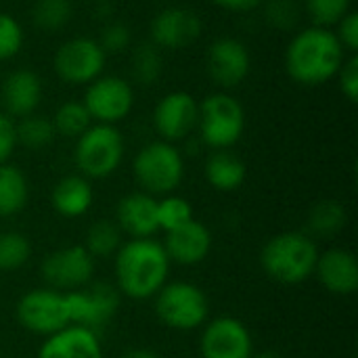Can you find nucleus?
Wrapping results in <instances>:
<instances>
[{
	"label": "nucleus",
	"mask_w": 358,
	"mask_h": 358,
	"mask_svg": "<svg viewBox=\"0 0 358 358\" xmlns=\"http://www.w3.org/2000/svg\"><path fill=\"white\" fill-rule=\"evenodd\" d=\"M122 358H162L155 350H151V348H130V350H126Z\"/></svg>",
	"instance_id": "nucleus-41"
},
{
	"label": "nucleus",
	"mask_w": 358,
	"mask_h": 358,
	"mask_svg": "<svg viewBox=\"0 0 358 358\" xmlns=\"http://www.w3.org/2000/svg\"><path fill=\"white\" fill-rule=\"evenodd\" d=\"M352 0H304V8L317 27L338 25L350 13Z\"/></svg>",
	"instance_id": "nucleus-33"
},
{
	"label": "nucleus",
	"mask_w": 358,
	"mask_h": 358,
	"mask_svg": "<svg viewBox=\"0 0 358 358\" xmlns=\"http://www.w3.org/2000/svg\"><path fill=\"white\" fill-rule=\"evenodd\" d=\"M317 281L334 296H352L358 289V260L350 250L331 248L317 258Z\"/></svg>",
	"instance_id": "nucleus-17"
},
{
	"label": "nucleus",
	"mask_w": 358,
	"mask_h": 358,
	"mask_svg": "<svg viewBox=\"0 0 358 358\" xmlns=\"http://www.w3.org/2000/svg\"><path fill=\"white\" fill-rule=\"evenodd\" d=\"M197 128H199L201 141L208 147L216 151L231 149L243 136L245 109L235 96L227 92L210 94L203 99V103H199Z\"/></svg>",
	"instance_id": "nucleus-6"
},
{
	"label": "nucleus",
	"mask_w": 358,
	"mask_h": 358,
	"mask_svg": "<svg viewBox=\"0 0 358 358\" xmlns=\"http://www.w3.org/2000/svg\"><path fill=\"white\" fill-rule=\"evenodd\" d=\"M23 40L25 36L19 21L8 13H0V61H8L19 55Z\"/></svg>",
	"instance_id": "nucleus-35"
},
{
	"label": "nucleus",
	"mask_w": 358,
	"mask_h": 358,
	"mask_svg": "<svg viewBox=\"0 0 358 358\" xmlns=\"http://www.w3.org/2000/svg\"><path fill=\"white\" fill-rule=\"evenodd\" d=\"M38 358H103L99 334L86 327L69 325L40 346Z\"/></svg>",
	"instance_id": "nucleus-21"
},
{
	"label": "nucleus",
	"mask_w": 358,
	"mask_h": 358,
	"mask_svg": "<svg viewBox=\"0 0 358 358\" xmlns=\"http://www.w3.org/2000/svg\"><path fill=\"white\" fill-rule=\"evenodd\" d=\"M199 120V103L191 92L174 90L162 96L153 109V128L166 143L187 138Z\"/></svg>",
	"instance_id": "nucleus-14"
},
{
	"label": "nucleus",
	"mask_w": 358,
	"mask_h": 358,
	"mask_svg": "<svg viewBox=\"0 0 358 358\" xmlns=\"http://www.w3.org/2000/svg\"><path fill=\"white\" fill-rule=\"evenodd\" d=\"M71 306V325L92 329L99 334L120 308L122 294L111 283H90L78 292H67Z\"/></svg>",
	"instance_id": "nucleus-12"
},
{
	"label": "nucleus",
	"mask_w": 358,
	"mask_h": 358,
	"mask_svg": "<svg viewBox=\"0 0 358 358\" xmlns=\"http://www.w3.org/2000/svg\"><path fill=\"white\" fill-rule=\"evenodd\" d=\"M338 78H340V88L344 92V96L350 101V103H357L358 101V57L352 55L350 59L344 61L342 69L338 71Z\"/></svg>",
	"instance_id": "nucleus-37"
},
{
	"label": "nucleus",
	"mask_w": 358,
	"mask_h": 358,
	"mask_svg": "<svg viewBox=\"0 0 358 358\" xmlns=\"http://www.w3.org/2000/svg\"><path fill=\"white\" fill-rule=\"evenodd\" d=\"M199 352L201 358H252L254 340L239 319L218 317L203 327Z\"/></svg>",
	"instance_id": "nucleus-13"
},
{
	"label": "nucleus",
	"mask_w": 358,
	"mask_h": 358,
	"mask_svg": "<svg viewBox=\"0 0 358 358\" xmlns=\"http://www.w3.org/2000/svg\"><path fill=\"white\" fill-rule=\"evenodd\" d=\"M94 193L88 178L82 174L63 176L50 191V206L63 218H80L92 206Z\"/></svg>",
	"instance_id": "nucleus-22"
},
{
	"label": "nucleus",
	"mask_w": 358,
	"mask_h": 358,
	"mask_svg": "<svg viewBox=\"0 0 358 358\" xmlns=\"http://www.w3.org/2000/svg\"><path fill=\"white\" fill-rule=\"evenodd\" d=\"M115 287L130 300H149L166 285L170 258L153 237L130 239L115 252Z\"/></svg>",
	"instance_id": "nucleus-1"
},
{
	"label": "nucleus",
	"mask_w": 358,
	"mask_h": 358,
	"mask_svg": "<svg viewBox=\"0 0 358 358\" xmlns=\"http://www.w3.org/2000/svg\"><path fill=\"white\" fill-rule=\"evenodd\" d=\"M99 46L103 48L105 55H117L122 50H126L132 42V31L126 23H120V21H113V23H107L101 31V38L96 40Z\"/></svg>",
	"instance_id": "nucleus-36"
},
{
	"label": "nucleus",
	"mask_w": 358,
	"mask_h": 358,
	"mask_svg": "<svg viewBox=\"0 0 358 358\" xmlns=\"http://www.w3.org/2000/svg\"><path fill=\"white\" fill-rule=\"evenodd\" d=\"M52 126H55L57 134H61L65 138H80L92 126V117H90L88 109L84 107V103L67 101L57 109V113L52 117Z\"/></svg>",
	"instance_id": "nucleus-29"
},
{
	"label": "nucleus",
	"mask_w": 358,
	"mask_h": 358,
	"mask_svg": "<svg viewBox=\"0 0 358 358\" xmlns=\"http://www.w3.org/2000/svg\"><path fill=\"white\" fill-rule=\"evenodd\" d=\"M162 245L170 262H176L182 266H195L210 256L212 233L203 222L193 218L187 224L166 233V239Z\"/></svg>",
	"instance_id": "nucleus-18"
},
{
	"label": "nucleus",
	"mask_w": 358,
	"mask_h": 358,
	"mask_svg": "<svg viewBox=\"0 0 358 358\" xmlns=\"http://www.w3.org/2000/svg\"><path fill=\"white\" fill-rule=\"evenodd\" d=\"M346 208L336 199L319 201L308 214V229L319 237H331L346 227Z\"/></svg>",
	"instance_id": "nucleus-27"
},
{
	"label": "nucleus",
	"mask_w": 358,
	"mask_h": 358,
	"mask_svg": "<svg viewBox=\"0 0 358 358\" xmlns=\"http://www.w3.org/2000/svg\"><path fill=\"white\" fill-rule=\"evenodd\" d=\"M105 61L107 55L103 52L99 42L82 36L65 40L57 48L52 57V67L65 84L84 86L94 82L103 73Z\"/></svg>",
	"instance_id": "nucleus-9"
},
{
	"label": "nucleus",
	"mask_w": 358,
	"mask_h": 358,
	"mask_svg": "<svg viewBox=\"0 0 358 358\" xmlns=\"http://www.w3.org/2000/svg\"><path fill=\"white\" fill-rule=\"evenodd\" d=\"M132 174L143 193L153 197L172 195L185 176V159L174 143H147L132 162Z\"/></svg>",
	"instance_id": "nucleus-4"
},
{
	"label": "nucleus",
	"mask_w": 358,
	"mask_h": 358,
	"mask_svg": "<svg viewBox=\"0 0 358 358\" xmlns=\"http://www.w3.org/2000/svg\"><path fill=\"white\" fill-rule=\"evenodd\" d=\"M122 245V231L115 220H96L88 227L84 248L92 258H109Z\"/></svg>",
	"instance_id": "nucleus-25"
},
{
	"label": "nucleus",
	"mask_w": 358,
	"mask_h": 358,
	"mask_svg": "<svg viewBox=\"0 0 358 358\" xmlns=\"http://www.w3.org/2000/svg\"><path fill=\"white\" fill-rule=\"evenodd\" d=\"M82 103L88 109L92 122L115 126L132 111L134 90L130 82L120 76H99L88 84Z\"/></svg>",
	"instance_id": "nucleus-11"
},
{
	"label": "nucleus",
	"mask_w": 358,
	"mask_h": 358,
	"mask_svg": "<svg viewBox=\"0 0 358 358\" xmlns=\"http://www.w3.org/2000/svg\"><path fill=\"white\" fill-rule=\"evenodd\" d=\"M201 19L195 10L185 6H168L151 19L149 36L157 48L180 50L201 36Z\"/></svg>",
	"instance_id": "nucleus-15"
},
{
	"label": "nucleus",
	"mask_w": 358,
	"mask_h": 358,
	"mask_svg": "<svg viewBox=\"0 0 358 358\" xmlns=\"http://www.w3.org/2000/svg\"><path fill=\"white\" fill-rule=\"evenodd\" d=\"M115 224L130 239H147L157 233V199L149 193H128L117 201Z\"/></svg>",
	"instance_id": "nucleus-19"
},
{
	"label": "nucleus",
	"mask_w": 358,
	"mask_h": 358,
	"mask_svg": "<svg viewBox=\"0 0 358 358\" xmlns=\"http://www.w3.org/2000/svg\"><path fill=\"white\" fill-rule=\"evenodd\" d=\"M340 44L344 46V50H350L352 55L358 50V13L350 10L340 23H338V31H336Z\"/></svg>",
	"instance_id": "nucleus-38"
},
{
	"label": "nucleus",
	"mask_w": 358,
	"mask_h": 358,
	"mask_svg": "<svg viewBox=\"0 0 358 358\" xmlns=\"http://www.w3.org/2000/svg\"><path fill=\"white\" fill-rule=\"evenodd\" d=\"M346 50L329 27H306L298 31L285 50L287 76L302 86H321L338 76Z\"/></svg>",
	"instance_id": "nucleus-2"
},
{
	"label": "nucleus",
	"mask_w": 358,
	"mask_h": 358,
	"mask_svg": "<svg viewBox=\"0 0 358 358\" xmlns=\"http://www.w3.org/2000/svg\"><path fill=\"white\" fill-rule=\"evenodd\" d=\"M130 71L136 84L141 86H153L162 71H164V57L162 48H157L153 42H145L134 48L130 59Z\"/></svg>",
	"instance_id": "nucleus-26"
},
{
	"label": "nucleus",
	"mask_w": 358,
	"mask_h": 358,
	"mask_svg": "<svg viewBox=\"0 0 358 358\" xmlns=\"http://www.w3.org/2000/svg\"><path fill=\"white\" fill-rule=\"evenodd\" d=\"M248 170L241 157L231 153L229 149L214 151L206 162V180L216 191H235L245 182Z\"/></svg>",
	"instance_id": "nucleus-23"
},
{
	"label": "nucleus",
	"mask_w": 358,
	"mask_h": 358,
	"mask_svg": "<svg viewBox=\"0 0 358 358\" xmlns=\"http://www.w3.org/2000/svg\"><path fill=\"white\" fill-rule=\"evenodd\" d=\"M212 2L231 13H250L254 8L262 6L264 0H212Z\"/></svg>",
	"instance_id": "nucleus-40"
},
{
	"label": "nucleus",
	"mask_w": 358,
	"mask_h": 358,
	"mask_svg": "<svg viewBox=\"0 0 358 358\" xmlns=\"http://www.w3.org/2000/svg\"><path fill=\"white\" fill-rule=\"evenodd\" d=\"M42 279L50 289L57 292H78L90 285L94 275V258L84 245H67L44 256L40 266Z\"/></svg>",
	"instance_id": "nucleus-10"
},
{
	"label": "nucleus",
	"mask_w": 358,
	"mask_h": 358,
	"mask_svg": "<svg viewBox=\"0 0 358 358\" xmlns=\"http://www.w3.org/2000/svg\"><path fill=\"white\" fill-rule=\"evenodd\" d=\"M17 147V134H15V122L10 115L0 113V166L8 162Z\"/></svg>",
	"instance_id": "nucleus-39"
},
{
	"label": "nucleus",
	"mask_w": 358,
	"mask_h": 358,
	"mask_svg": "<svg viewBox=\"0 0 358 358\" xmlns=\"http://www.w3.org/2000/svg\"><path fill=\"white\" fill-rule=\"evenodd\" d=\"M31 256L29 239L21 233H0V273L19 271Z\"/></svg>",
	"instance_id": "nucleus-31"
},
{
	"label": "nucleus",
	"mask_w": 358,
	"mask_h": 358,
	"mask_svg": "<svg viewBox=\"0 0 358 358\" xmlns=\"http://www.w3.org/2000/svg\"><path fill=\"white\" fill-rule=\"evenodd\" d=\"M193 220V208L185 197L178 195H164L157 201V229L170 233L182 224Z\"/></svg>",
	"instance_id": "nucleus-32"
},
{
	"label": "nucleus",
	"mask_w": 358,
	"mask_h": 358,
	"mask_svg": "<svg viewBox=\"0 0 358 358\" xmlns=\"http://www.w3.org/2000/svg\"><path fill=\"white\" fill-rule=\"evenodd\" d=\"M319 248L310 235L302 231H287L271 237L260 252V266L268 279L281 285H298L313 277Z\"/></svg>",
	"instance_id": "nucleus-3"
},
{
	"label": "nucleus",
	"mask_w": 358,
	"mask_h": 358,
	"mask_svg": "<svg viewBox=\"0 0 358 358\" xmlns=\"http://www.w3.org/2000/svg\"><path fill=\"white\" fill-rule=\"evenodd\" d=\"M15 317L23 329L36 336H52L71 325L69 296L50 287H38L23 294L15 306Z\"/></svg>",
	"instance_id": "nucleus-8"
},
{
	"label": "nucleus",
	"mask_w": 358,
	"mask_h": 358,
	"mask_svg": "<svg viewBox=\"0 0 358 358\" xmlns=\"http://www.w3.org/2000/svg\"><path fill=\"white\" fill-rule=\"evenodd\" d=\"M29 199V185L25 174L13 166L2 164L0 166V218H10L23 212Z\"/></svg>",
	"instance_id": "nucleus-24"
},
{
	"label": "nucleus",
	"mask_w": 358,
	"mask_h": 358,
	"mask_svg": "<svg viewBox=\"0 0 358 358\" xmlns=\"http://www.w3.org/2000/svg\"><path fill=\"white\" fill-rule=\"evenodd\" d=\"M264 19L271 27L289 31L298 25L302 8L298 0H264Z\"/></svg>",
	"instance_id": "nucleus-34"
},
{
	"label": "nucleus",
	"mask_w": 358,
	"mask_h": 358,
	"mask_svg": "<svg viewBox=\"0 0 358 358\" xmlns=\"http://www.w3.org/2000/svg\"><path fill=\"white\" fill-rule=\"evenodd\" d=\"M15 134H17V145L38 151V149L48 147L55 141L57 130L52 126V120L31 113V115L21 117L19 124H15Z\"/></svg>",
	"instance_id": "nucleus-28"
},
{
	"label": "nucleus",
	"mask_w": 358,
	"mask_h": 358,
	"mask_svg": "<svg viewBox=\"0 0 358 358\" xmlns=\"http://www.w3.org/2000/svg\"><path fill=\"white\" fill-rule=\"evenodd\" d=\"M206 67L210 78L220 88H235L248 78L252 67V57L241 40L218 38L208 48Z\"/></svg>",
	"instance_id": "nucleus-16"
},
{
	"label": "nucleus",
	"mask_w": 358,
	"mask_h": 358,
	"mask_svg": "<svg viewBox=\"0 0 358 358\" xmlns=\"http://www.w3.org/2000/svg\"><path fill=\"white\" fill-rule=\"evenodd\" d=\"M73 159L80 174L88 180L111 176L124 159L122 132L111 124H92L80 138H76Z\"/></svg>",
	"instance_id": "nucleus-5"
},
{
	"label": "nucleus",
	"mask_w": 358,
	"mask_h": 358,
	"mask_svg": "<svg viewBox=\"0 0 358 358\" xmlns=\"http://www.w3.org/2000/svg\"><path fill=\"white\" fill-rule=\"evenodd\" d=\"M155 315L170 329L191 331L206 325L210 302L201 287L189 281H174L155 294Z\"/></svg>",
	"instance_id": "nucleus-7"
},
{
	"label": "nucleus",
	"mask_w": 358,
	"mask_h": 358,
	"mask_svg": "<svg viewBox=\"0 0 358 358\" xmlns=\"http://www.w3.org/2000/svg\"><path fill=\"white\" fill-rule=\"evenodd\" d=\"M73 17L71 0H38L31 8V21L38 29L57 31L63 29Z\"/></svg>",
	"instance_id": "nucleus-30"
},
{
	"label": "nucleus",
	"mask_w": 358,
	"mask_h": 358,
	"mask_svg": "<svg viewBox=\"0 0 358 358\" xmlns=\"http://www.w3.org/2000/svg\"><path fill=\"white\" fill-rule=\"evenodd\" d=\"M252 358H283L279 352H275V350H262V352H254Z\"/></svg>",
	"instance_id": "nucleus-42"
},
{
	"label": "nucleus",
	"mask_w": 358,
	"mask_h": 358,
	"mask_svg": "<svg viewBox=\"0 0 358 358\" xmlns=\"http://www.w3.org/2000/svg\"><path fill=\"white\" fill-rule=\"evenodd\" d=\"M0 99L6 115L25 117L31 115L42 101V80L31 69L10 71L0 86Z\"/></svg>",
	"instance_id": "nucleus-20"
}]
</instances>
